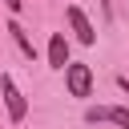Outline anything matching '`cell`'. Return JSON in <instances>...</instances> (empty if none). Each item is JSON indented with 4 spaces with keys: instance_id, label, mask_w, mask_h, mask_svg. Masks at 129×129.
<instances>
[{
    "instance_id": "cell-1",
    "label": "cell",
    "mask_w": 129,
    "mask_h": 129,
    "mask_svg": "<svg viewBox=\"0 0 129 129\" xmlns=\"http://www.w3.org/2000/svg\"><path fill=\"white\" fill-rule=\"evenodd\" d=\"M64 85L73 97H89L93 93V69L89 64H64Z\"/></svg>"
},
{
    "instance_id": "cell-2",
    "label": "cell",
    "mask_w": 129,
    "mask_h": 129,
    "mask_svg": "<svg viewBox=\"0 0 129 129\" xmlns=\"http://www.w3.org/2000/svg\"><path fill=\"white\" fill-rule=\"evenodd\" d=\"M0 93H4V105H8V117H12V121H24L28 105H24V97H20V89H16V81H12L8 73L0 77Z\"/></svg>"
},
{
    "instance_id": "cell-3",
    "label": "cell",
    "mask_w": 129,
    "mask_h": 129,
    "mask_svg": "<svg viewBox=\"0 0 129 129\" xmlns=\"http://www.w3.org/2000/svg\"><path fill=\"white\" fill-rule=\"evenodd\" d=\"M85 121H109V125H121V129H129V109H121V105H93V109H85Z\"/></svg>"
},
{
    "instance_id": "cell-4",
    "label": "cell",
    "mask_w": 129,
    "mask_h": 129,
    "mask_svg": "<svg viewBox=\"0 0 129 129\" xmlns=\"http://www.w3.org/2000/svg\"><path fill=\"white\" fill-rule=\"evenodd\" d=\"M64 16H69V24H73V32H77V40H81V44H93V40H97V28L89 24V16H85L77 4H69V12H64Z\"/></svg>"
},
{
    "instance_id": "cell-5",
    "label": "cell",
    "mask_w": 129,
    "mask_h": 129,
    "mask_svg": "<svg viewBox=\"0 0 129 129\" xmlns=\"http://www.w3.org/2000/svg\"><path fill=\"white\" fill-rule=\"evenodd\" d=\"M48 64L52 69L69 64V40H64V32H52V40H48Z\"/></svg>"
},
{
    "instance_id": "cell-6",
    "label": "cell",
    "mask_w": 129,
    "mask_h": 129,
    "mask_svg": "<svg viewBox=\"0 0 129 129\" xmlns=\"http://www.w3.org/2000/svg\"><path fill=\"white\" fill-rule=\"evenodd\" d=\"M8 32H12V40H16V48H20V52H24L28 60H32V56H36V44H32V36H28L24 28H20V20H8Z\"/></svg>"
},
{
    "instance_id": "cell-7",
    "label": "cell",
    "mask_w": 129,
    "mask_h": 129,
    "mask_svg": "<svg viewBox=\"0 0 129 129\" xmlns=\"http://www.w3.org/2000/svg\"><path fill=\"white\" fill-rule=\"evenodd\" d=\"M4 4H8L12 12H20V4H24V0H4Z\"/></svg>"
}]
</instances>
